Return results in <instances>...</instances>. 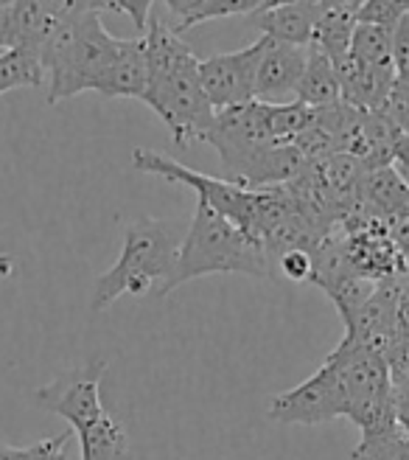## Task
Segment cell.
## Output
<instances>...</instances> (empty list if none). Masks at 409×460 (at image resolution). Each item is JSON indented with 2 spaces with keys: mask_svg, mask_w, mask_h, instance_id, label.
Returning a JSON list of instances; mask_svg holds the SVG:
<instances>
[{
  "mask_svg": "<svg viewBox=\"0 0 409 460\" xmlns=\"http://www.w3.org/2000/svg\"><path fill=\"white\" fill-rule=\"evenodd\" d=\"M406 14H409V0H365V4L359 6V22L381 26V29H390V31Z\"/></svg>",
  "mask_w": 409,
  "mask_h": 460,
  "instance_id": "cell-26",
  "label": "cell"
},
{
  "mask_svg": "<svg viewBox=\"0 0 409 460\" xmlns=\"http://www.w3.org/2000/svg\"><path fill=\"white\" fill-rule=\"evenodd\" d=\"M266 49L269 37H258L247 49L231 54H213L199 62L202 90L216 112L256 102V76Z\"/></svg>",
  "mask_w": 409,
  "mask_h": 460,
  "instance_id": "cell-10",
  "label": "cell"
},
{
  "mask_svg": "<svg viewBox=\"0 0 409 460\" xmlns=\"http://www.w3.org/2000/svg\"><path fill=\"white\" fill-rule=\"evenodd\" d=\"M264 0H166V12L171 20H166L171 31L183 37L188 29L202 26L208 20L233 17V14H253L261 9Z\"/></svg>",
  "mask_w": 409,
  "mask_h": 460,
  "instance_id": "cell-18",
  "label": "cell"
},
{
  "mask_svg": "<svg viewBox=\"0 0 409 460\" xmlns=\"http://www.w3.org/2000/svg\"><path fill=\"white\" fill-rule=\"evenodd\" d=\"M298 102H303L311 110L343 102V90H339L334 62L317 49V45H309V62H306V71L298 87Z\"/></svg>",
  "mask_w": 409,
  "mask_h": 460,
  "instance_id": "cell-19",
  "label": "cell"
},
{
  "mask_svg": "<svg viewBox=\"0 0 409 460\" xmlns=\"http://www.w3.org/2000/svg\"><path fill=\"white\" fill-rule=\"evenodd\" d=\"M359 199L368 205L373 214H379L384 222L409 214V182L393 169H370L361 180Z\"/></svg>",
  "mask_w": 409,
  "mask_h": 460,
  "instance_id": "cell-17",
  "label": "cell"
},
{
  "mask_svg": "<svg viewBox=\"0 0 409 460\" xmlns=\"http://www.w3.org/2000/svg\"><path fill=\"white\" fill-rule=\"evenodd\" d=\"M393 169L409 182V135H401L396 155H393Z\"/></svg>",
  "mask_w": 409,
  "mask_h": 460,
  "instance_id": "cell-33",
  "label": "cell"
},
{
  "mask_svg": "<svg viewBox=\"0 0 409 460\" xmlns=\"http://www.w3.org/2000/svg\"><path fill=\"white\" fill-rule=\"evenodd\" d=\"M177 244L166 222L161 219H138L126 225L124 247L116 267L101 272L93 287L90 309L104 312L118 301L121 295L144 297L149 292L163 295L166 284L174 275Z\"/></svg>",
  "mask_w": 409,
  "mask_h": 460,
  "instance_id": "cell-5",
  "label": "cell"
},
{
  "mask_svg": "<svg viewBox=\"0 0 409 460\" xmlns=\"http://www.w3.org/2000/svg\"><path fill=\"white\" fill-rule=\"evenodd\" d=\"M351 54L370 67H393L396 71V65H393V31L390 29L359 22L356 31H353Z\"/></svg>",
  "mask_w": 409,
  "mask_h": 460,
  "instance_id": "cell-22",
  "label": "cell"
},
{
  "mask_svg": "<svg viewBox=\"0 0 409 460\" xmlns=\"http://www.w3.org/2000/svg\"><path fill=\"white\" fill-rule=\"evenodd\" d=\"M323 4L320 0H294V4H278V0H264L261 9L253 12V26L261 37L286 45H311L317 20H320Z\"/></svg>",
  "mask_w": 409,
  "mask_h": 460,
  "instance_id": "cell-13",
  "label": "cell"
},
{
  "mask_svg": "<svg viewBox=\"0 0 409 460\" xmlns=\"http://www.w3.org/2000/svg\"><path fill=\"white\" fill-rule=\"evenodd\" d=\"M45 76L42 59L31 51L9 49L0 54V96L17 87H42Z\"/></svg>",
  "mask_w": 409,
  "mask_h": 460,
  "instance_id": "cell-21",
  "label": "cell"
},
{
  "mask_svg": "<svg viewBox=\"0 0 409 460\" xmlns=\"http://www.w3.org/2000/svg\"><path fill=\"white\" fill-rule=\"evenodd\" d=\"M272 270L275 267H272L261 242L247 236L241 227L216 214L211 205L196 202L191 227L177 250L174 275L166 284L163 295L174 292L177 287H183L194 279H202V275L241 272V275H253V279H269Z\"/></svg>",
  "mask_w": 409,
  "mask_h": 460,
  "instance_id": "cell-4",
  "label": "cell"
},
{
  "mask_svg": "<svg viewBox=\"0 0 409 460\" xmlns=\"http://www.w3.org/2000/svg\"><path fill=\"white\" fill-rule=\"evenodd\" d=\"M339 365V376L348 396V419L359 427L361 438L376 435L398 424L393 374L381 354L361 349V345L343 337V342L331 351Z\"/></svg>",
  "mask_w": 409,
  "mask_h": 460,
  "instance_id": "cell-6",
  "label": "cell"
},
{
  "mask_svg": "<svg viewBox=\"0 0 409 460\" xmlns=\"http://www.w3.org/2000/svg\"><path fill=\"white\" fill-rule=\"evenodd\" d=\"M0 54H4V49H0Z\"/></svg>",
  "mask_w": 409,
  "mask_h": 460,
  "instance_id": "cell-35",
  "label": "cell"
},
{
  "mask_svg": "<svg viewBox=\"0 0 409 460\" xmlns=\"http://www.w3.org/2000/svg\"><path fill=\"white\" fill-rule=\"evenodd\" d=\"M266 416L281 424H326L348 419V396L336 359L328 354L306 382L272 396Z\"/></svg>",
  "mask_w": 409,
  "mask_h": 460,
  "instance_id": "cell-8",
  "label": "cell"
},
{
  "mask_svg": "<svg viewBox=\"0 0 409 460\" xmlns=\"http://www.w3.org/2000/svg\"><path fill=\"white\" fill-rule=\"evenodd\" d=\"M12 272V264H9V259L4 256V252H0V275H9Z\"/></svg>",
  "mask_w": 409,
  "mask_h": 460,
  "instance_id": "cell-34",
  "label": "cell"
},
{
  "mask_svg": "<svg viewBox=\"0 0 409 460\" xmlns=\"http://www.w3.org/2000/svg\"><path fill=\"white\" fill-rule=\"evenodd\" d=\"M376 287H379L376 281L361 279V275H348V279H343V281H336L334 287H328L326 295L334 301L339 317H343V323H348V320L370 301V295L376 292Z\"/></svg>",
  "mask_w": 409,
  "mask_h": 460,
  "instance_id": "cell-25",
  "label": "cell"
},
{
  "mask_svg": "<svg viewBox=\"0 0 409 460\" xmlns=\"http://www.w3.org/2000/svg\"><path fill=\"white\" fill-rule=\"evenodd\" d=\"M144 40L149 59V90L144 102L161 115L179 149L204 141L216 121V110L199 82L202 59L183 42V37L171 31L166 17L157 14V6Z\"/></svg>",
  "mask_w": 409,
  "mask_h": 460,
  "instance_id": "cell-1",
  "label": "cell"
},
{
  "mask_svg": "<svg viewBox=\"0 0 409 460\" xmlns=\"http://www.w3.org/2000/svg\"><path fill=\"white\" fill-rule=\"evenodd\" d=\"M132 166L138 172L163 177V180H174V182H179V186L194 189L199 194V202L211 205L216 214H222L236 227H241L247 236L261 242V247L294 211H298L294 197L289 194L286 186L264 189V191H247L231 180L194 172L183 164H177V160H171L161 152L144 149V146L132 152Z\"/></svg>",
  "mask_w": 409,
  "mask_h": 460,
  "instance_id": "cell-3",
  "label": "cell"
},
{
  "mask_svg": "<svg viewBox=\"0 0 409 460\" xmlns=\"http://www.w3.org/2000/svg\"><path fill=\"white\" fill-rule=\"evenodd\" d=\"M393 396H396V419H398L401 429L409 435V390L393 387Z\"/></svg>",
  "mask_w": 409,
  "mask_h": 460,
  "instance_id": "cell-32",
  "label": "cell"
},
{
  "mask_svg": "<svg viewBox=\"0 0 409 460\" xmlns=\"http://www.w3.org/2000/svg\"><path fill=\"white\" fill-rule=\"evenodd\" d=\"M67 9L71 0H14L9 9L6 51L20 49L39 57Z\"/></svg>",
  "mask_w": 409,
  "mask_h": 460,
  "instance_id": "cell-12",
  "label": "cell"
},
{
  "mask_svg": "<svg viewBox=\"0 0 409 460\" xmlns=\"http://www.w3.org/2000/svg\"><path fill=\"white\" fill-rule=\"evenodd\" d=\"M334 71L343 90V102L361 112H376L390 99V90L398 82V74L393 67H370L353 54L334 62Z\"/></svg>",
  "mask_w": 409,
  "mask_h": 460,
  "instance_id": "cell-14",
  "label": "cell"
},
{
  "mask_svg": "<svg viewBox=\"0 0 409 460\" xmlns=\"http://www.w3.org/2000/svg\"><path fill=\"white\" fill-rule=\"evenodd\" d=\"M353 460H409V435L401 429V424L365 435L353 449Z\"/></svg>",
  "mask_w": 409,
  "mask_h": 460,
  "instance_id": "cell-24",
  "label": "cell"
},
{
  "mask_svg": "<svg viewBox=\"0 0 409 460\" xmlns=\"http://www.w3.org/2000/svg\"><path fill=\"white\" fill-rule=\"evenodd\" d=\"M104 12H109L107 0H71V9L45 42L39 59L48 76V104L96 90L116 62L124 40L104 29Z\"/></svg>",
  "mask_w": 409,
  "mask_h": 460,
  "instance_id": "cell-2",
  "label": "cell"
},
{
  "mask_svg": "<svg viewBox=\"0 0 409 460\" xmlns=\"http://www.w3.org/2000/svg\"><path fill=\"white\" fill-rule=\"evenodd\" d=\"M381 112H387L390 119H393V124H396L404 135H409V82H401V79H398V82L393 84L390 99L384 102Z\"/></svg>",
  "mask_w": 409,
  "mask_h": 460,
  "instance_id": "cell-27",
  "label": "cell"
},
{
  "mask_svg": "<svg viewBox=\"0 0 409 460\" xmlns=\"http://www.w3.org/2000/svg\"><path fill=\"white\" fill-rule=\"evenodd\" d=\"M275 267H281V272L286 275L289 281H311V270H314L311 252H306V250H292V252H286V256L278 259Z\"/></svg>",
  "mask_w": 409,
  "mask_h": 460,
  "instance_id": "cell-30",
  "label": "cell"
},
{
  "mask_svg": "<svg viewBox=\"0 0 409 460\" xmlns=\"http://www.w3.org/2000/svg\"><path fill=\"white\" fill-rule=\"evenodd\" d=\"M79 444L82 460H132L126 429L112 416H104L96 427L79 435Z\"/></svg>",
  "mask_w": 409,
  "mask_h": 460,
  "instance_id": "cell-20",
  "label": "cell"
},
{
  "mask_svg": "<svg viewBox=\"0 0 409 460\" xmlns=\"http://www.w3.org/2000/svg\"><path fill=\"white\" fill-rule=\"evenodd\" d=\"M104 371H107V359H93L87 365L67 367L54 382L39 387L34 399L42 410H48L71 424V432L84 435L90 427H96L107 416L101 404Z\"/></svg>",
  "mask_w": 409,
  "mask_h": 460,
  "instance_id": "cell-9",
  "label": "cell"
},
{
  "mask_svg": "<svg viewBox=\"0 0 409 460\" xmlns=\"http://www.w3.org/2000/svg\"><path fill=\"white\" fill-rule=\"evenodd\" d=\"M76 438V432H62L57 438H45L39 444L26 447V460H67V444Z\"/></svg>",
  "mask_w": 409,
  "mask_h": 460,
  "instance_id": "cell-28",
  "label": "cell"
},
{
  "mask_svg": "<svg viewBox=\"0 0 409 460\" xmlns=\"http://www.w3.org/2000/svg\"><path fill=\"white\" fill-rule=\"evenodd\" d=\"M398 337L409 340V275L398 279Z\"/></svg>",
  "mask_w": 409,
  "mask_h": 460,
  "instance_id": "cell-31",
  "label": "cell"
},
{
  "mask_svg": "<svg viewBox=\"0 0 409 460\" xmlns=\"http://www.w3.org/2000/svg\"><path fill=\"white\" fill-rule=\"evenodd\" d=\"M202 144L216 149L224 166V174H227L224 180H231L244 189L249 174L261 164V157L278 141L272 137V129L266 121V104L249 102L244 107L216 112V121L211 132L204 135Z\"/></svg>",
  "mask_w": 409,
  "mask_h": 460,
  "instance_id": "cell-7",
  "label": "cell"
},
{
  "mask_svg": "<svg viewBox=\"0 0 409 460\" xmlns=\"http://www.w3.org/2000/svg\"><path fill=\"white\" fill-rule=\"evenodd\" d=\"M149 90V59H146V40L132 37L121 42V51L112 67L99 82L96 93L104 99H141Z\"/></svg>",
  "mask_w": 409,
  "mask_h": 460,
  "instance_id": "cell-15",
  "label": "cell"
},
{
  "mask_svg": "<svg viewBox=\"0 0 409 460\" xmlns=\"http://www.w3.org/2000/svg\"><path fill=\"white\" fill-rule=\"evenodd\" d=\"M309 62V45L272 42L264 51L256 76V102L258 104H289L298 102V87Z\"/></svg>",
  "mask_w": 409,
  "mask_h": 460,
  "instance_id": "cell-11",
  "label": "cell"
},
{
  "mask_svg": "<svg viewBox=\"0 0 409 460\" xmlns=\"http://www.w3.org/2000/svg\"><path fill=\"white\" fill-rule=\"evenodd\" d=\"M266 121L278 144H294L314 124V110L306 107L303 102H289L275 107L266 104Z\"/></svg>",
  "mask_w": 409,
  "mask_h": 460,
  "instance_id": "cell-23",
  "label": "cell"
},
{
  "mask_svg": "<svg viewBox=\"0 0 409 460\" xmlns=\"http://www.w3.org/2000/svg\"><path fill=\"white\" fill-rule=\"evenodd\" d=\"M393 65L401 82H409V14L393 29Z\"/></svg>",
  "mask_w": 409,
  "mask_h": 460,
  "instance_id": "cell-29",
  "label": "cell"
},
{
  "mask_svg": "<svg viewBox=\"0 0 409 460\" xmlns=\"http://www.w3.org/2000/svg\"><path fill=\"white\" fill-rule=\"evenodd\" d=\"M359 6L361 4L356 0H326L323 4L311 45H317L331 62L351 54L353 31L359 26Z\"/></svg>",
  "mask_w": 409,
  "mask_h": 460,
  "instance_id": "cell-16",
  "label": "cell"
}]
</instances>
